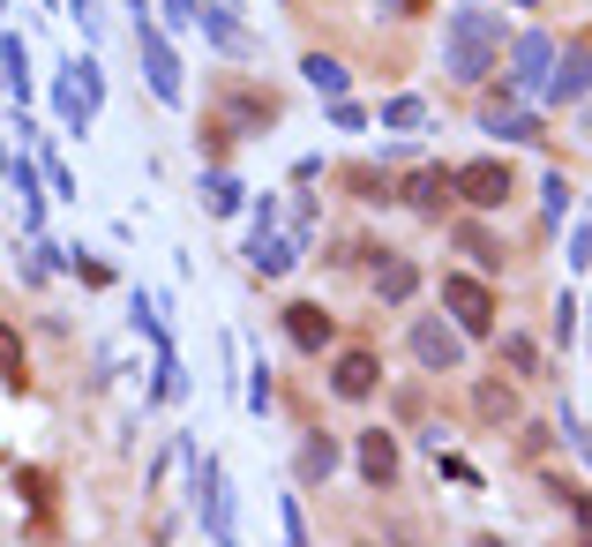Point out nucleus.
Instances as JSON below:
<instances>
[{
  "label": "nucleus",
  "instance_id": "4",
  "mask_svg": "<svg viewBox=\"0 0 592 547\" xmlns=\"http://www.w3.org/2000/svg\"><path fill=\"white\" fill-rule=\"evenodd\" d=\"M458 196H466L472 211H503L510 166H503V158H472V166H458Z\"/></svg>",
  "mask_w": 592,
  "mask_h": 547
},
{
  "label": "nucleus",
  "instance_id": "27",
  "mask_svg": "<svg viewBox=\"0 0 592 547\" xmlns=\"http://www.w3.org/2000/svg\"><path fill=\"white\" fill-rule=\"evenodd\" d=\"M555 337H562V345L578 337V300H570V293H562V308H555Z\"/></svg>",
  "mask_w": 592,
  "mask_h": 547
},
{
  "label": "nucleus",
  "instance_id": "14",
  "mask_svg": "<svg viewBox=\"0 0 592 547\" xmlns=\"http://www.w3.org/2000/svg\"><path fill=\"white\" fill-rule=\"evenodd\" d=\"M585 83H592V60L578 53V45H570V53L555 60V76H548V98H578Z\"/></svg>",
  "mask_w": 592,
  "mask_h": 547
},
{
  "label": "nucleus",
  "instance_id": "13",
  "mask_svg": "<svg viewBox=\"0 0 592 547\" xmlns=\"http://www.w3.org/2000/svg\"><path fill=\"white\" fill-rule=\"evenodd\" d=\"M203 31H211L225 53H255V38L241 31V23H233V0H211V8H203Z\"/></svg>",
  "mask_w": 592,
  "mask_h": 547
},
{
  "label": "nucleus",
  "instance_id": "3",
  "mask_svg": "<svg viewBox=\"0 0 592 547\" xmlns=\"http://www.w3.org/2000/svg\"><path fill=\"white\" fill-rule=\"evenodd\" d=\"M443 308H450L458 331H472V337L495 331V293H488L480 278H443Z\"/></svg>",
  "mask_w": 592,
  "mask_h": 547
},
{
  "label": "nucleus",
  "instance_id": "10",
  "mask_svg": "<svg viewBox=\"0 0 592 547\" xmlns=\"http://www.w3.org/2000/svg\"><path fill=\"white\" fill-rule=\"evenodd\" d=\"M286 331H293V345H300V353H323L338 323H331V315H323L315 300H300V308H286Z\"/></svg>",
  "mask_w": 592,
  "mask_h": 547
},
{
  "label": "nucleus",
  "instance_id": "25",
  "mask_svg": "<svg viewBox=\"0 0 592 547\" xmlns=\"http://www.w3.org/2000/svg\"><path fill=\"white\" fill-rule=\"evenodd\" d=\"M166 23L172 31H203V8L196 0H166Z\"/></svg>",
  "mask_w": 592,
  "mask_h": 547
},
{
  "label": "nucleus",
  "instance_id": "24",
  "mask_svg": "<svg viewBox=\"0 0 592 547\" xmlns=\"http://www.w3.org/2000/svg\"><path fill=\"white\" fill-rule=\"evenodd\" d=\"M503 360H510V368H517V376H533V368H540V353H533L525 337H503Z\"/></svg>",
  "mask_w": 592,
  "mask_h": 547
},
{
  "label": "nucleus",
  "instance_id": "18",
  "mask_svg": "<svg viewBox=\"0 0 592 547\" xmlns=\"http://www.w3.org/2000/svg\"><path fill=\"white\" fill-rule=\"evenodd\" d=\"M0 53H8V90H15V105H23V90H31V53H23V38H15V31L0 38Z\"/></svg>",
  "mask_w": 592,
  "mask_h": 547
},
{
  "label": "nucleus",
  "instance_id": "21",
  "mask_svg": "<svg viewBox=\"0 0 592 547\" xmlns=\"http://www.w3.org/2000/svg\"><path fill=\"white\" fill-rule=\"evenodd\" d=\"M480 413H488V421H510V413H517V398H510L503 382H480Z\"/></svg>",
  "mask_w": 592,
  "mask_h": 547
},
{
  "label": "nucleus",
  "instance_id": "7",
  "mask_svg": "<svg viewBox=\"0 0 592 547\" xmlns=\"http://www.w3.org/2000/svg\"><path fill=\"white\" fill-rule=\"evenodd\" d=\"M480 127L488 135H510V143H540V113H525L517 98H488L480 105Z\"/></svg>",
  "mask_w": 592,
  "mask_h": 547
},
{
  "label": "nucleus",
  "instance_id": "30",
  "mask_svg": "<svg viewBox=\"0 0 592 547\" xmlns=\"http://www.w3.org/2000/svg\"><path fill=\"white\" fill-rule=\"evenodd\" d=\"M562 503L578 510V525H585V533H592V495H578V488H562Z\"/></svg>",
  "mask_w": 592,
  "mask_h": 547
},
{
  "label": "nucleus",
  "instance_id": "8",
  "mask_svg": "<svg viewBox=\"0 0 592 547\" xmlns=\"http://www.w3.org/2000/svg\"><path fill=\"white\" fill-rule=\"evenodd\" d=\"M196 503H203V533H211V540H233V510H225V480H217V465H211V458L196 465Z\"/></svg>",
  "mask_w": 592,
  "mask_h": 547
},
{
  "label": "nucleus",
  "instance_id": "17",
  "mask_svg": "<svg viewBox=\"0 0 592 547\" xmlns=\"http://www.w3.org/2000/svg\"><path fill=\"white\" fill-rule=\"evenodd\" d=\"M382 300H390V308H398V300H413V286H421V270H413V263H405V255H390V263H382Z\"/></svg>",
  "mask_w": 592,
  "mask_h": 547
},
{
  "label": "nucleus",
  "instance_id": "9",
  "mask_svg": "<svg viewBox=\"0 0 592 547\" xmlns=\"http://www.w3.org/2000/svg\"><path fill=\"white\" fill-rule=\"evenodd\" d=\"M450 196H458V172H443V166H421L405 180V203H413V211H443Z\"/></svg>",
  "mask_w": 592,
  "mask_h": 547
},
{
  "label": "nucleus",
  "instance_id": "15",
  "mask_svg": "<svg viewBox=\"0 0 592 547\" xmlns=\"http://www.w3.org/2000/svg\"><path fill=\"white\" fill-rule=\"evenodd\" d=\"M8 188L23 196V225L38 233V217H45V196H38V172H31V158H15V166H8Z\"/></svg>",
  "mask_w": 592,
  "mask_h": 547
},
{
  "label": "nucleus",
  "instance_id": "26",
  "mask_svg": "<svg viewBox=\"0 0 592 547\" xmlns=\"http://www.w3.org/2000/svg\"><path fill=\"white\" fill-rule=\"evenodd\" d=\"M248 405L255 413H270V368H263V360L248 368Z\"/></svg>",
  "mask_w": 592,
  "mask_h": 547
},
{
  "label": "nucleus",
  "instance_id": "23",
  "mask_svg": "<svg viewBox=\"0 0 592 547\" xmlns=\"http://www.w3.org/2000/svg\"><path fill=\"white\" fill-rule=\"evenodd\" d=\"M466 255H472V263H480V270H495V263H503V248H495L488 233H472V225H466Z\"/></svg>",
  "mask_w": 592,
  "mask_h": 547
},
{
  "label": "nucleus",
  "instance_id": "20",
  "mask_svg": "<svg viewBox=\"0 0 592 547\" xmlns=\"http://www.w3.org/2000/svg\"><path fill=\"white\" fill-rule=\"evenodd\" d=\"M203 203H211L217 217H233V211H241V180H225V172H211V180H203Z\"/></svg>",
  "mask_w": 592,
  "mask_h": 547
},
{
  "label": "nucleus",
  "instance_id": "6",
  "mask_svg": "<svg viewBox=\"0 0 592 547\" xmlns=\"http://www.w3.org/2000/svg\"><path fill=\"white\" fill-rule=\"evenodd\" d=\"M548 76H555V38H517V53H510V83L517 90H540L548 98Z\"/></svg>",
  "mask_w": 592,
  "mask_h": 547
},
{
  "label": "nucleus",
  "instance_id": "16",
  "mask_svg": "<svg viewBox=\"0 0 592 547\" xmlns=\"http://www.w3.org/2000/svg\"><path fill=\"white\" fill-rule=\"evenodd\" d=\"M331 472H338V443L331 435H308L300 443V480H331Z\"/></svg>",
  "mask_w": 592,
  "mask_h": 547
},
{
  "label": "nucleus",
  "instance_id": "11",
  "mask_svg": "<svg viewBox=\"0 0 592 547\" xmlns=\"http://www.w3.org/2000/svg\"><path fill=\"white\" fill-rule=\"evenodd\" d=\"M360 472H368V488H390V480H398V443H390L382 427L360 435Z\"/></svg>",
  "mask_w": 592,
  "mask_h": 547
},
{
  "label": "nucleus",
  "instance_id": "5",
  "mask_svg": "<svg viewBox=\"0 0 592 547\" xmlns=\"http://www.w3.org/2000/svg\"><path fill=\"white\" fill-rule=\"evenodd\" d=\"M413 353H421V368H435V376H458L466 368V337L450 331V323H413Z\"/></svg>",
  "mask_w": 592,
  "mask_h": 547
},
{
  "label": "nucleus",
  "instance_id": "22",
  "mask_svg": "<svg viewBox=\"0 0 592 547\" xmlns=\"http://www.w3.org/2000/svg\"><path fill=\"white\" fill-rule=\"evenodd\" d=\"M382 121H390V127H421L427 105H421V98H390V105H382Z\"/></svg>",
  "mask_w": 592,
  "mask_h": 547
},
{
  "label": "nucleus",
  "instance_id": "2",
  "mask_svg": "<svg viewBox=\"0 0 592 547\" xmlns=\"http://www.w3.org/2000/svg\"><path fill=\"white\" fill-rule=\"evenodd\" d=\"M135 53H143V76H150V90H158L166 105H180V53L166 45V31H158V23H135Z\"/></svg>",
  "mask_w": 592,
  "mask_h": 547
},
{
  "label": "nucleus",
  "instance_id": "1",
  "mask_svg": "<svg viewBox=\"0 0 592 547\" xmlns=\"http://www.w3.org/2000/svg\"><path fill=\"white\" fill-rule=\"evenodd\" d=\"M495 53H503V23H495V15H480V8L450 15V31H443V68H450L458 83H480Z\"/></svg>",
  "mask_w": 592,
  "mask_h": 547
},
{
  "label": "nucleus",
  "instance_id": "29",
  "mask_svg": "<svg viewBox=\"0 0 592 547\" xmlns=\"http://www.w3.org/2000/svg\"><path fill=\"white\" fill-rule=\"evenodd\" d=\"M570 270H592V225L578 233V241H570Z\"/></svg>",
  "mask_w": 592,
  "mask_h": 547
},
{
  "label": "nucleus",
  "instance_id": "19",
  "mask_svg": "<svg viewBox=\"0 0 592 547\" xmlns=\"http://www.w3.org/2000/svg\"><path fill=\"white\" fill-rule=\"evenodd\" d=\"M300 76L323 90V98H345V68H338V60H323V53H308V68H300Z\"/></svg>",
  "mask_w": 592,
  "mask_h": 547
},
{
  "label": "nucleus",
  "instance_id": "12",
  "mask_svg": "<svg viewBox=\"0 0 592 547\" xmlns=\"http://www.w3.org/2000/svg\"><path fill=\"white\" fill-rule=\"evenodd\" d=\"M338 398H353V405H360V398H376V382H382V368H376V353H345L338 360Z\"/></svg>",
  "mask_w": 592,
  "mask_h": 547
},
{
  "label": "nucleus",
  "instance_id": "28",
  "mask_svg": "<svg viewBox=\"0 0 592 547\" xmlns=\"http://www.w3.org/2000/svg\"><path fill=\"white\" fill-rule=\"evenodd\" d=\"M570 211V188H562V172H548V217Z\"/></svg>",
  "mask_w": 592,
  "mask_h": 547
}]
</instances>
